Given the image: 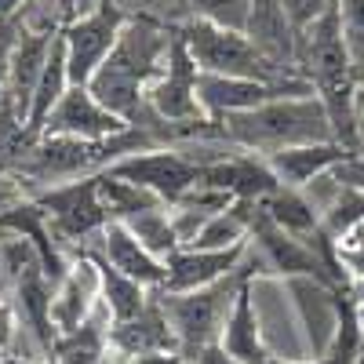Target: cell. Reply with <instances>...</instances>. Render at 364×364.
Instances as JSON below:
<instances>
[{
  "instance_id": "obj_1",
  "label": "cell",
  "mask_w": 364,
  "mask_h": 364,
  "mask_svg": "<svg viewBox=\"0 0 364 364\" xmlns=\"http://www.w3.org/2000/svg\"><path fill=\"white\" fill-rule=\"evenodd\" d=\"M168 51H171V22L149 11H132L109 58L87 84L91 95L106 109L124 117L132 128H146L154 139H157V120L149 113L146 91L164 73Z\"/></svg>"
},
{
  "instance_id": "obj_2",
  "label": "cell",
  "mask_w": 364,
  "mask_h": 364,
  "mask_svg": "<svg viewBox=\"0 0 364 364\" xmlns=\"http://www.w3.org/2000/svg\"><path fill=\"white\" fill-rule=\"evenodd\" d=\"M219 132L230 146L248 149V154H259V157H273L291 146L336 142L328 109L317 99V91L314 95H284L266 106H255L248 113L223 117Z\"/></svg>"
},
{
  "instance_id": "obj_3",
  "label": "cell",
  "mask_w": 364,
  "mask_h": 364,
  "mask_svg": "<svg viewBox=\"0 0 364 364\" xmlns=\"http://www.w3.org/2000/svg\"><path fill=\"white\" fill-rule=\"evenodd\" d=\"M178 37L186 41L190 55L197 58L200 73H219V77H248V80H266L277 87H310V80L299 70H284L252 44L245 29L219 26L208 18H182L175 22ZM314 91V87H310Z\"/></svg>"
},
{
  "instance_id": "obj_4",
  "label": "cell",
  "mask_w": 364,
  "mask_h": 364,
  "mask_svg": "<svg viewBox=\"0 0 364 364\" xmlns=\"http://www.w3.org/2000/svg\"><path fill=\"white\" fill-rule=\"evenodd\" d=\"M252 281V269L240 262L230 277L197 288V291H157L161 306L171 321V331L178 339V353L182 357H200L204 350L219 346L226 317L233 310L237 291Z\"/></svg>"
},
{
  "instance_id": "obj_5",
  "label": "cell",
  "mask_w": 364,
  "mask_h": 364,
  "mask_svg": "<svg viewBox=\"0 0 364 364\" xmlns=\"http://www.w3.org/2000/svg\"><path fill=\"white\" fill-rule=\"evenodd\" d=\"M33 200L48 211V219L55 226V237L63 240V248L80 245V252H84L91 240L109 226L102 197H99V175L33 190Z\"/></svg>"
},
{
  "instance_id": "obj_6",
  "label": "cell",
  "mask_w": 364,
  "mask_h": 364,
  "mask_svg": "<svg viewBox=\"0 0 364 364\" xmlns=\"http://www.w3.org/2000/svg\"><path fill=\"white\" fill-rule=\"evenodd\" d=\"M128 8L117 0H99L95 8L80 11L66 29H63V44H66V63H70V80L73 84H91V77L99 73V66L109 58L120 29L128 22Z\"/></svg>"
},
{
  "instance_id": "obj_7",
  "label": "cell",
  "mask_w": 364,
  "mask_h": 364,
  "mask_svg": "<svg viewBox=\"0 0 364 364\" xmlns=\"http://www.w3.org/2000/svg\"><path fill=\"white\" fill-rule=\"evenodd\" d=\"M106 171L139 182L149 193H157L164 204H175L186 197L197 182H200V161H193L190 154H182L178 146H154V149H139L113 161Z\"/></svg>"
},
{
  "instance_id": "obj_8",
  "label": "cell",
  "mask_w": 364,
  "mask_h": 364,
  "mask_svg": "<svg viewBox=\"0 0 364 364\" xmlns=\"http://www.w3.org/2000/svg\"><path fill=\"white\" fill-rule=\"evenodd\" d=\"M132 124L124 117H117L113 109H106L87 84H73L63 102H58L48 117V124L41 135H70V139H87V142H102L113 135H124Z\"/></svg>"
},
{
  "instance_id": "obj_9",
  "label": "cell",
  "mask_w": 364,
  "mask_h": 364,
  "mask_svg": "<svg viewBox=\"0 0 364 364\" xmlns=\"http://www.w3.org/2000/svg\"><path fill=\"white\" fill-rule=\"evenodd\" d=\"M102 306V288H99V266L91 255L77 252L66 266V273L58 277L55 284V295H51V321H55V331L58 336H70L80 324L91 321Z\"/></svg>"
},
{
  "instance_id": "obj_10",
  "label": "cell",
  "mask_w": 364,
  "mask_h": 364,
  "mask_svg": "<svg viewBox=\"0 0 364 364\" xmlns=\"http://www.w3.org/2000/svg\"><path fill=\"white\" fill-rule=\"evenodd\" d=\"M200 109L208 120H223L233 113H248L255 106H266L284 95H314L310 87H277L266 80H248V77H219V73H200Z\"/></svg>"
},
{
  "instance_id": "obj_11",
  "label": "cell",
  "mask_w": 364,
  "mask_h": 364,
  "mask_svg": "<svg viewBox=\"0 0 364 364\" xmlns=\"http://www.w3.org/2000/svg\"><path fill=\"white\" fill-rule=\"evenodd\" d=\"M84 252L106 259L113 269H120L124 277L146 284L149 291H161V288H164V273H168L164 259H157L154 252H149L124 223H109V226H106L95 240H91Z\"/></svg>"
},
{
  "instance_id": "obj_12",
  "label": "cell",
  "mask_w": 364,
  "mask_h": 364,
  "mask_svg": "<svg viewBox=\"0 0 364 364\" xmlns=\"http://www.w3.org/2000/svg\"><path fill=\"white\" fill-rule=\"evenodd\" d=\"M248 245H237V248H223V252H211V248H178L164 266V288L161 291H197V288H208L248 259Z\"/></svg>"
},
{
  "instance_id": "obj_13",
  "label": "cell",
  "mask_w": 364,
  "mask_h": 364,
  "mask_svg": "<svg viewBox=\"0 0 364 364\" xmlns=\"http://www.w3.org/2000/svg\"><path fill=\"white\" fill-rule=\"evenodd\" d=\"M109 346L128 357V360H142V357H164V353H178V339L171 331V321L161 306V299L154 295V302L128 317V321H117L109 328Z\"/></svg>"
},
{
  "instance_id": "obj_14",
  "label": "cell",
  "mask_w": 364,
  "mask_h": 364,
  "mask_svg": "<svg viewBox=\"0 0 364 364\" xmlns=\"http://www.w3.org/2000/svg\"><path fill=\"white\" fill-rule=\"evenodd\" d=\"M55 37L58 33H37V29H29L26 22L18 29V44H15V55H11V73H8L4 102H0V106H11L22 120L29 113V102H33V91H37V80L44 73V63L51 55Z\"/></svg>"
},
{
  "instance_id": "obj_15",
  "label": "cell",
  "mask_w": 364,
  "mask_h": 364,
  "mask_svg": "<svg viewBox=\"0 0 364 364\" xmlns=\"http://www.w3.org/2000/svg\"><path fill=\"white\" fill-rule=\"evenodd\" d=\"M346 157H353L346 146L339 142H310V146H291V149H281V154L266 157L273 175H277L281 186H291V190H306L310 182L331 175Z\"/></svg>"
},
{
  "instance_id": "obj_16",
  "label": "cell",
  "mask_w": 364,
  "mask_h": 364,
  "mask_svg": "<svg viewBox=\"0 0 364 364\" xmlns=\"http://www.w3.org/2000/svg\"><path fill=\"white\" fill-rule=\"evenodd\" d=\"M245 33L252 37V44L284 70H295V26L284 15L281 0H252L248 18H245Z\"/></svg>"
},
{
  "instance_id": "obj_17",
  "label": "cell",
  "mask_w": 364,
  "mask_h": 364,
  "mask_svg": "<svg viewBox=\"0 0 364 364\" xmlns=\"http://www.w3.org/2000/svg\"><path fill=\"white\" fill-rule=\"evenodd\" d=\"M219 346L240 360V364H262L269 357V350L262 346V331H259V314H255V302H252V281L237 291L233 299V310L226 317V328H223V339Z\"/></svg>"
},
{
  "instance_id": "obj_18",
  "label": "cell",
  "mask_w": 364,
  "mask_h": 364,
  "mask_svg": "<svg viewBox=\"0 0 364 364\" xmlns=\"http://www.w3.org/2000/svg\"><path fill=\"white\" fill-rule=\"evenodd\" d=\"M70 87H73V80H70V63H66V44H63V33H58L55 44H51L48 63H44V73H41V80H37L29 113H26V128H29V135H33V139L44 132L51 109L63 102V95H66Z\"/></svg>"
},
{
  "instance_id": "obj_19",
  "label": "cell",
  "mask_w": 364,
  "mask_h": 364,
  "mask_svg": "<svg viewBox=\"0 0 364 364\" xmlns=\"http://www.w3.org/2000/svg\"><path fill=\"white\" fill-rule=\"evenodd\" d=\"M259 211L266 219H273L281 230L295 233V237H314L321 230V211L317 204L302 193V190H291V186H277L273 193H266L259 200Z\"/></svg>"
},
{
  "instance_id": "obj_20",
  "label": "cell",
  "mask_w": 364,
  "mask_h": 364,
  "mask_svg": "<svg viewBox=\"0 0 364 364\" xmlns=\"http://www.w3.org/2000/svg\"><path fill=\"white\" fill-rule=\"evenodd\" d=\"M84 255H91V252H84ZM95 259V266H99V288H102V306L109 310V317H113V324L117 321H128V317H135V314H142L149 302H154V295L157 291H149L146 284H139V281H132V277H124L120 269H113L106 259H99V255H91Z\"/></svg>"
},
{
  "instance_id": "obj_21",
  "label": "cell",
  "mask_w": 364,
  "mask_h": 364,
  "mask_svg": "<svg viewBox=\"0 0 364 364\" xmlns=\"http://www.w3.org/2000/svg\"><path fill=\"white\" fill-rule=\"evenodd\" d=\"M99 197H102V208H106V219L109 223H132L142 211L164 204L157 193H149L139 182H128L113 171H99Z\"/></svg>"
},
{
  "instance_id": "obj_22",
  "label": "cell",
  "mask_w": 364,
  "mask_h": 364,
  "mask_svg": "<svg viewBox=\"0 0 364 364\" xmlns=\"http://www.w3.org/2000/svg\"><path fill=\"white\" fill-rule=\"evenodd\" d=\"M124 226H128L157 259H164V262L182 248V245H178V233H175V226H171V204L149 208V211H142V215H135V219L124 223Z\"/></svg>"
},
{
  "instance_id": "obj_23",
  "label": "cell",
  "mask_w": 364,
  "mask_h": 364,
  "mask_svg": "<svg viewBox=\"0 0 364 364\" xmlns=\"http://www.w3.org/2000/svg\"><path fill=\"white\" fill-rule=\"evenodd\" d=\"M29 146H33V135H29L26 120L11 106H0V171L18 175Z\"/></svg>"
},
{
  "instance_id": "obj_24",
  "label": "cell",
  "mask_w": 364,
  "mask_h": 364,
  "mask_svg": "<svg viewBox=\"0 0 364 364\" xmlns=\"http://www.w3.org/2000/svg\"><path fill=\"white\" fill-rule=\"evenodd\" d=\"M178 4L186 8V18H208V22H219V26L245 29L252 0H178Z\"/></svg>"
},
{
  "instance_id": "obj_25",
  "label": "cell",
  "mask_w": 364,
  "mask_h": 364,
  "mask_svg": "<svg viewBox=\"0 0 364 364\" xmlns=\"http://www.w3.org/2000/svg\"><path fill=\"white\" fill-rule=\"evenodd\" d=\"M339 15H343V29H346V41L353 51V63L364 73V0H336Z\"/></svg>"
},
{
  "instance_id": "obj_26",
  "label": "cell",
  "mask_w": 364,
  "mask_h": 364,
  "mask_svg": "<svg viewBox=\"0 0 364 364\" xmlns=\"http://www.w3.org/2000/svg\"><path fill=\"white\" fill-rule=\"evenodd\" d=\"M336 259L346 273V281H353L357 273H364V223L336 240Z\"/></svg>"
},
{
  "instance_id": "obj_27",
  "label": "cell",
  "mask_w": 364,
  "mask_h": 364,
  "mask_svg": "<svg viewBox=\"0 0 364 364\" xmlns=\"http://www.w3.org/2000/svg\"><path fill=\"white\" fill-rule=\"evenodd\" d=\"M18 29H22V15L0 18V102H4V87H8V73H11V55L18 44Z\"/></svg>"
},
{
  "instance_id": "obj_28",
  "label": "cell",
  "mask_w": 364,
  "mask_h": 364,
  "mask_svg": "<svg viewBox=\"0 0 364 364\" xmlns=\"http://www.w3.org/2000/svg\"><path fill=\"white\" fill-rule=\"evenodd\" d=\"M336 0H281V8H284V15L291 18V26H295V33L302 26H310L314 18H321Z\"/></svg>"
},
{
  "instance_id": "obj_29",
  "label": "cell",
  "mask_w": 364,
  "mask_h": 364,
  "mask_svg": "<svg viewBox=\"0 0 364 364\" xmlns=\"http://www.w3.org/2000/svg\"><path fill=\"white\" fill-rule=\"evenodd\" d=\"M29 197V186L18 178V175H8V171H0V215H4L8 208L22 204Z\"/></svg>"
},
{
  "instance_id": "obj_30",
  "label": "cell",
  "mask_w": 364,
  "mask_h": 364,
  "mask_svg": "<svg viewBox=\"0 0 364 364\" xmlns=\"http://www.w3.org/2000/svg\"><path fill=\"white\" fill-rule=\"evenodd\" d=\"M331 178L339 182V186H353V190H364V154H353L346 157L336 171H331Z\"/></svg>"
},
{
  "instance_id": "obj_31",
  "label": "cell",
  "mask_w": 364,
  "mask_h": 364,
  "mask_svg": "<svg viewBox=\"0 0 364 364\" xmlns=\"http://www.w3.org/2000/svg\"><path fill=\"white\" fill-rule=\"evenodd\" d=\"M15 336H18V317H15V306H11V302H0V357H8V353H11Z\"/></svg>"
},
{
  "instance_id": "obj_32",
  "label": "cell",
  "mask_w": 364,
  "mask_h": 364,
  "mask_svg": "<svg viewBox=\"0 0 364 364\" xmlns=\"http://www.w3.org/2000/svg\"><path fill=\"white\" fill-rule=\"evenodd\" d=\"M197 360H200V364H240V360H233L223 346H211V350H204Z\"/></svg>"
},
{
  "instance_id": "obj_33",
  "label": "cell",
  "mask_w": 364,
  "mask_h": 364,
  "mask_svg": "<svg viewBox=\"0 0 364 364\" xmlns=\"http://www.w3.org/2000/svg\"><path fill=\"white\" fill-rule=\"evenodd\" d=\"M357 135H360V154H364V73L357 77Z\"/></svg>"
},
{
  "instance_id": "obj_34",
  "label": "cell",
  "mask_w": 364,
  "mask_h": 364,
  "mask_svg": "<svg viewBox=\"0 0 364 364\" xmlns=\"http://www.w3.org/2000/svg\"><path fill=\"white\" fill-rule=\"evenodd\" d=\"M26 4H29V0H0V18H11V15H18Z\"/></svg>"
},
{
  "instance_id": "obj_35",
  "label": "cell",
  "mask_w": 364,
  "mask_h": 364,
  "mask_svg": "<svg viewBox=\"0 0 364 364\" xmlns=\"http://www.w3.org/2000/svg\"><path fill=\"white\" fill-rule=\"evenodd\" d=\"M346 291H350V299H353V302H364V273H357V277L346 284Z\"/></svg>"
},
{
  "instance_id": "obj_36",
  "label": "cell",
  "mask_w": 364,
  "mask_h": 364,
  "mask_svg": "<svg viewBox=\"0 0 364 364\" xmlns=\"http://www.w3.org/2000/svg\"><path fill=\"white\" fill-rule=\"evenodd\" d=\"M0 364H44V360H37V357H15V353H8V357H0Z\"/></svg>"
},
{
  "instance_id": "obj_37",
  "label": "cell",
  "mask_w": 364,
  "mask_h": 364,
  "mask_svg": "<svg viewBox=\"0 0 364 364\" xmlns=\"http://www.w3.org/2000/svg\"><path fill=\"white\" fill-rule=\"evenodd\" d=\"M262 364H317V360H291V357H273V353H269Z\"/></svg>"
},
{
  "instance_id": "obj_38",
  "label": "cell",
  "mask_w": 364,
  "mask_h": 364,
  "mask_svg": "<svg viewBox=\"0 0 364 364\" xmlns=\"http://www.w3.org/2000/svg\"><path fill=\"white\" fill-rule=\"evenodd\" d=\"M353 306H357V321L364 324V302H353Z\"/></svg>"
}]
</instances>
